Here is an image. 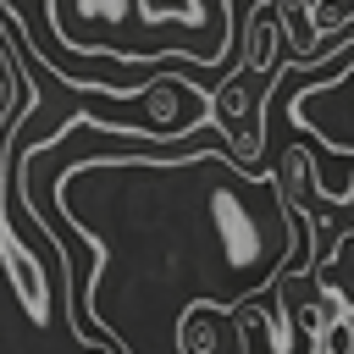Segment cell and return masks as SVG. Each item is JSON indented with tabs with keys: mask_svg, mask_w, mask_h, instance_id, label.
Wrapping results in <instances>:
<instances>
[{
	"mask_svg": "<svg viewBox=\"0 0 354 354\" xmlns=\"http://www.w3.org/2000/svg\"><path fill=\"white\" fill-rule=\"evenodd\" d=\"M55 210L94 243L100 266L66 304L77 343L155 354L194 304L249 310L299 249V205L271 171L232 149L188 155H88L55 177Z\"/></svg>",
	"mask_w": 354,
	"mask_h": 354,
	"instance_id": "obj_1",
	"label": "cell"
},
{
	"mask_svg": "<svg viewBox=\"0 0 354 354\" xmlns=\"http://www.w3.org/2000/svg\"><path fill=\"white\" fill-rule=\"evenodd\" d=\"M0 260H6V277H11V288H17L22 315H28L33 326H50L55 299H50V282H44V260L17 238V221H6V227H0Z\"/></svg>",
	"mask_w": 354,
	"mask_h": 354,
	"instance_id": "obj_2",
	"label": "cell"
},
{
	"mask_svg": "<svg viewBox=\"0 0 354 354\" xmlns=\"http://www.w3.org/2000/svg\"><path fill=\"white\" fill-rule=\"evenodd\" d=\"M277 28H282V44H288L299 61H310V55L321 50V39H315V28H310V6H304V0H277Z\"/></svg>",
	"mask_w": 354,
	"mask_h": 354,
	"instance_id": "obj_3",
	"label": "cell"
}]
</instances>
